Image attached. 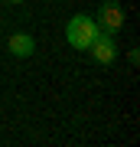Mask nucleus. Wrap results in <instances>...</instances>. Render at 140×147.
<instances>
[{"label": "nucleus", "mask_w": 140, "mask_h": 147, "mask_svg": "<svg viewBox=\"0 0 140 147\" xmlns=\"http://www.w3.org/2000/svg\"><path fill=\"white\" fill-rule=\"evenodd\" d=\"M0 36H3V30H0Z\"/></svg>", "instance_id": "obj_6"}, {"label": "nucleus", "mask_w": 140, "mask_h": 147, "mask_svg": "<svg viewBox=\"0 0 140 147\" xmlns=\"http://www.w3.org/2000/svg\"><path fill=\"white\" fill-rule=\"evenodd\" d=\"M98 33H101V30H98V23H94V16H88V13H75L72 20H68V26H65V39H68V46H72V49L85 53Z\"/></svg>", "instance_id": "obj_1"}, {"label": "nucleus", "mask_w": 140, "mask_h": 147, "mask_svg": "<svg viewBox=\"0 0 140 147\" xmlns=\"http://www.w3.org/2000/svg\"><path fill=\"white\" fill-rule=\"evenodd\" d=\"M7 53L13 59H29L36 53V39H33L29 33H13V36L7 39Z\"/></svg>", "instance_id": "obj_4"}, {"label": "nucleus", "mask_w": 140, "mask_h": 147, "mask_svg": "<svg viewBox=\"0 0 140 147\" xmlns=\"http://www.w3.org/2000/svg\"><path fill=\"white\" fill-rule=\"evenodd\" d=\"M85 53H91V59H94V62L111 65V62L117 59V42H114V36H111V33H98Z\"/></svg>", "instance_id": "obj_3"}, {"label": "nucleus", "mask_w": 140, "mask_h": 147, "mask_svg": "<svg viewBox=\"0 0 140 147\" xmlns=\"http://www.w3.org/2000/svg\"><path fill=\"white\" fill-rule=\"evenodd\" d=\"M124 7L117 3V0H104L101 3V10L98 16H94V23H98V30L101 33H117V30H124Z\"/></svg>", "instance_id": "obj_2"}, {"label": "nucleus", "mask_w": 140, "mask_h": 147, "mask_svg": "<svg viewBox=\"0 0 140 147\" xmlns=\"http://www.w3.org/2000/svg\"><path fill=\"white\" fill-rule=\"evenodd\" d=\"M10 3H26V0H10Z\"/></svg>", "instance_id": "obj_5"}]
</instances>
